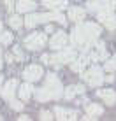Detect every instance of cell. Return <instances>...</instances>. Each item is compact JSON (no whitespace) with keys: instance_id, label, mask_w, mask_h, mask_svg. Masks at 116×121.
Instances as JSON below:
<instances>
[{"instance_id":"cell-11","label":"cell","mask_w":116,"mask_h":121,"mask_svg":"<svg viewBox=\"0 0 116 121\" xmlns=\"http://www.w3.org/2000/svg\"><path fill=\"white\" fill-rule=\"evenodd\" d=\"M55 116H56V119H62V121H65V119H76L77 118V112L76 111L62 109V107H56V109H55Z\"/></svg>"},{"instance_id":"cell-34","label":"cell","mask_w":116,"mask_h":121,"mask_svg":"<svg viewBox=\"0 0 116 121\" xmlns=\"http://www.w3.org/2000/svg\"><path fill=\"white\" fill-rule=\"evenodd\" d=\"M0 32H2V21H0Z\"/></svg>"},{"instance_id":"cell-18","label":"cell","mask_w":116,"mask_h":121,"mask_svg":"<svg viewBox=\"0 0 116 121\" xmlns=\"http://www.w3.org/2000/svg\"><path fill=\"white\" fill-rule=\"evenodd\" d=\"M76 93H85V88H83V86H69L67 90L63 91V97L67 98V100H70V98H74V95Z\"/></svg>"},{"instance_id":"cell-2","label":"cell","mask_w":116,"mask_h":121,"mask_svg":"<svg viewBox=\"0 0 116 121\" xmlns=\"http://www.w3.org/2000/svg\"><path fill=\"white\" fill-rule=\"evenodd\" d=\"M44 88L49 91L51 98H60L62 95H63V86H62L60 79H58L55 74H48L46 76V84H44Z\"/></svg>"},{"instance_id":"cell-21","label":"cell","mask_w":116,"mask_h":121,"mask_svg":"<svg viewBox=\"0 0 116 121\" xmlns=\"http://www.w3.org/2000/svg\"><path fill=\"white\" fill-rule=\"evenodd\" d=\"M9 25H11L12 28H16V30H18V28H21L23 21H21V18H19V16H11V19H9Z\"/></svg>"},{"instance_id":"cell-29","label":"cell","mask_w":116,"mask_h":121,"mask_svg":"<svg viewBox=\"0 0 116 121\" xmlns=\"http://www.w3.org/2000/svg\"><path fill=\"white\" fill-rule=\"evenodd\" d=\"M5 2V5H7V9L12 11V7H14V0H4Z\"/></svg>"},{"instance_id":"cell-5","label":"cell","mask_w":116,"mask_h":121,"mask_svg":"<svg viewBox=\"0 0 116 121\" xmlns=\"http://www.w3.org/2000/svg\"><path fill=\"white\" fill-rule=\"evenodd\" d=\"M97 14H98V21L104 23L109 30H114L116 28V16L113 12V7H106V9L98 11Z\"/></svg>"},{"instance_id":"cell-14","label":"cell","mask_w":116,"mask_h":121,"mask_svg":"<svg viewBox=\"0 0 116 121\" xmlns=\"http://www.w3.org/2000/svg\"><path fill=\"white\" fill-rule=\"evenodd\" d=\"M69 19L70 21H81V19H85V9H81V7H70Z\"/></svg>"},{"instance_id":"cell-36","label":"cell","mask_w":116,"mask_h":121,"mask_svg":"<svg viewBox=\"0 0 116 121\" xmlns=\"http://www.w3.org/2000/svg\"><path fill=\"white\" fill-rule=\"evenodd\" d=\"M0 119H2V116H0Z\"/></svg>"},{"instance_id":"cell-7","label":"cell","mask_w":116,"mask_h":121,"mask_svg":"<svg viewBox=\"0 0 116 121\" xmlns=\"http://www.w3.org/2000/svg\"><path fill=\"white\" fill-rule=\"evenodd\" d=\"M23 77L27 79V81H30V82L39 81V79L42 77V67H39V65H30V67H27V69H25V72H23Z\"/></svg>"},{"instance_id":"cell-19","label":"cell","mask_w":116,"mask_h":121,"mask_svg":"<svg viewBox=\"0 0 116 121\" xmlns=\"http://www.w3.org/2000/svg\"><path fill=\"white\" fill-rule=\"evenodd\" d=\"M39 23H40V14H28L25 18V26L27 28H34Z\"/></svg>"},{"instance_id":"cell-15","label":"cell","mask_w":116,"mask_h":121,"mask_svg":"<svg viewBox=\"0 0 116 121\" xmlns=\"http://www.w3.org/2000/svg\"><path fill=\"white\" fill-rule=\"evenodd\" d=\"M16 9H18L19 12L34 11V9H35V2H34V0H18V4H16Z\"/></svg>"},{"instance_id":"cell-16","label":"cell","mask_w":116,"mask_h":121,"mask_svg":"<svg viewBox=\"0 0 116 121\" xmlns=\"http://www.w3.org/2000/svg\"><path fill=\"white\" fill-rule=\"evenodd\" d=\"M90 61V56H86V55H83L79 60H74V61H70V67H72V70L74 72H81L83 69H85V65Z\"/></svg>"},{"instance_id":"cell-4","label":"cell","mask_w":116,"mask_h":121,"mask_svg":"<svg viewBox=\"0 0 116 121\" xmlns=\"http://www.w3.org/2000/svg\"><path fill=\"white\" fill-rule=\"evenodd\" d=\"M83 77H85V81L88 82L90 86H100L102 81H104V77H102V69H98V67H92L90 70L83 72Z\"/></svg>"},{"instance_id":"cell-27","label":"cell","mask_w":116,"mask_h":121,"mask_svg":"<svg viewBox=\"0 0 116 121\" xmlns=\"http://www.w3.org/2000/svg\"><path fill=\"white\" fill-rule=\"evenodd\" d=\"M40 119H44V121H49V119H53V118H51V112H48V111L40 112Z\"/></svg>"},{"instance_id":"cell-33","label":"cell","mask_w":116,"mask_h":121,"mask_svg":"<svg viewBox=\"0 0 116 121\" xmlns=\"http://www.w3.org/2000/svg\"><path fill=\"white\" fill-rule=\"evenodd\" d=\"M0 69H2V53H0Z\"/></svg>"},{"instance_id":"cell-13","label":"cell","mask_w":116,"mask_h":121,"mask_svg":"<svg viewBox=\"0 0 116 121\" xmlns=\"http://www.w3.org/2000/svg\"><path fill=\"white\" fill-rule=\"evenodd\" d=\"M106 7H111L107 0H92V2H88V9L92 12H98V11L106 9Z\"/></svg>"},{"instance_id":"cell-10","label":"cell","mask_w":116,"mask_h":121,"mask_svg":"<svg viewBox=\"0 0 116 121\" xmlns=\"http://www.w3.org/2000/svg\"><path fill=\"white\" fill-rule=\"evenodd\" d=\"M102 112H104V109H102L98 104H88V105H86V118L85 119H95V118H98Z\"/></svg>"},{"instance_id":"cell-22","label":"cell","mask_w":116,"mask_h":121,"mask_svg":"<svg viewBox=\"0 0 116 121\" xmlns=\"http://www.w3.org/2000/svg\"><path fill=\"white\" fill-rule=\"evenodd\" d=\"M0 42H2V44H11L12 42V33H9V32H4L2 33V35H0Z\"/></svg>"},{"instance_id":"cell-28","label":"cell","mask_w":116,"mask_h":121,"mask_svg":"<svg viewBox=\"0 0 116 121\" xmlns=\"http://www.w3.org/2000/svg\"><path fill=\"white\" fill-rule=\"evenodd\" d=\"M14 55H16V58H18V60H23V53L19 51V48H14Z\"/></svg>"},{"instance_id":"cell-23","label":"cell","mask_w":116,"mask_h":121,"mask_svg":"<svg viewBox=\"0 0 116 121\" xmlns=\"http://www.w3.org/2000/svg\"><path fill=\"white\" fill-rule=\"evenodd\" d=\"M114 69H116V56L106 61V70H109V72H113Z\"/></svg>"},{"instance_id":"cell-32","label":"cell","mask_w":116,"mask_h":121,"mask_svg":"<svg viewBox=\"0 0 116 121\" xmlns=\"http://www.w3.org/2000/svg\"><path fill=\"white\" fill-rule=\"evenodd\" d=\"M27 119H30L28 116H19V121H27Z\"/></svg>"},{"instance_id":"cell-1","label":"cell","mask_w":116,"mask_h":121,"mask_svg":"<svg viewBox=\"0 0 116 121\" xmlns=\"http://www.w3.org/2000/svg\"><path fill=\"white\" fill-rule=\"evenodd\" d=\"M100 35V28L95 23H85L74 28L72 35H70V42L76 48H86L88 49L92 44H95V40Z\"/></svg>"},{"instance_id":"cell-20","label":"cell","mask_w":116,"mask_h":121,"mask_svg":"<svg viewBox=\"0 0 116 121\" xmlns=\"http://www.w3.org/2000/svg\"><path fill=\"white\" fill-rule=\"evenodd\" d=\"M35 98L39 102H46V100L51 98V95H49V91L46 88H39V90H35Z\"/></svg>"},{"instance_id":"cell-24","label":"cell","mask_w":116,"mask_h":121,"mask_svg":"<svg viewBox=\"0 0 116 121\" xmlns=\"http://www.w3.org/2000/svg\"><path fill=\"white\" fill-rule=\"evenodd\" d=\"M11 107H12V109H16V111H21V109H23V104L12 98V100H11Z\"/></svg>"},{"instance_id":"cell-9","label":"cell","mask_w":116,"mask_h":121,"mask_svg":"<svg viewBox=\"0 0 116 121\" xmlns=\"http://www.w3.org/2000/svg\"><path fill=\"white\" fill-rule=\"evenodd\" d=\"M16 88H18V81H16V79H11V81H7L5 86H4V90H2L4 98L11 102V100L14 98V91H16Z\"/></svg>"},{"instance_id":"cell-25","label":"cell","mask_w":116,"mask_h":121,"mask_svg":"<svg viewBox=\"0 0 116 121\" xmlns=\"http://www.w3.org/2000/svg\"><path fill=\"white\" fill-rule=\"evenodd\" d=\"M42 4H44L46 7H49V9H53V7H56L58 0H42Z\"/></svg>"},{"instance_id":"cell-35","label":"cell","mask_w":116,"mask_h":121,"mask_svg":"<svg viewBox=\"0 0 116 121\" xmlns=\"http://www.w3.org/2000/svg\"><path fill=\"white\" fill-rule=\"evenodd\" d=\"M0 84H2V76H0Z\"/></svg>"},{"instance_id":"cell-17","label":"cell","mask_w":116,"mask_h":121,"mask_svg":"<svg viewBox=\"0 0 116 121\" xmlns=\"http://www.w3.org/2000/svg\"><path fill=\"white\" fill-rule=\"evenodd\" d=\"M32 93H34V88H32L30 81L19 86V97H21V100H28V98L32 97Z\"/></svg>"},{"instance_id":"cell-6","label":"cell","mask_w":116,"mask_h":121,"mask_svg":"<svg viewBox=\"0 0 116 121\" xmlns=\"http://www.w3.org/2000/svg\"><path fill=\"white\" fill-rule=\"evenodd\" d=\"M48 42V39H46V33H30V35L25 39V46H27L28 49H39V48H42L44 44Z\"/></svg>"},{"instance_id":"cell-30","label":"cell","mask_w":116,"mask_h":121,"mask_svg":"<svg viewBox=\"0 0 116 121\" xmlns=\"http://www.w3.org/2000/svg\"><path fill=\"white\" fill-rule=\"evenodd\" d=\"M49 60H51L49 55H42V61H44V63H49Z\"/></svg>"},{"instance_id":"cell-8","label":"cell","mask_w":116,"mask_h":121,"mask_svg":"<svg viewBox=\"0 0 116 121\" xmlns=\"http://www.w3.org/2000/svg\"><path fill=\"white\" fill-rule=\"evenodd\" d=\"M69 42V37H67V33L65 32H56L55 35H53V39L49 40V44H51V48L53 49H60V48H63L65 44Z\"/></svg>"},{"instance_id":"cell-3","label":"cell","mask_w":116,"mask_h":121,"mask_svg":"<svg viewBox=\"0 0 116 121\" xmlns=\"http://www.w3.org/2000/svg\"><path fill=\"white\" fill-rule=\"evenodd\" d=\"M51 60H53L51 63H56V61H58L60 65H62V63H70V61L76 60V51H74V49H70V48H65V46H63V48L58 49V53L51 58Z\"/></svg>"},{"instance_id":"cell-12","label":"cell","mask_w":116,"mask_h":121,"mask_svg":"<svg viewBox=\"0 0 116 121\" xmlns=\"http://www.w3.org/2000/svg\"><path fill=\"white\" fill-rule=\"evenodd\" d=\"M97 95L104 100V104H107V105H113V104L116 102V93L113 90H98Z\"/></svg>"},{"instance_id":"cell-31","label":"cell","mask_w":116,"mask_h":121,"mask_svg":"<svg viewBox=\"0 0 116 121\" xmlns=\"http://www.w3.org/2000/svg\"><path fill=\"white\" fill-rule=\"evenodd\" d=\"M107 2H109L111 7H116V0H107Z\"/></svg>"},{"instance_id":"cell-26","label":"cell","mask_w":116,"mask_h":121,"mask_svg":"<svg viewBox=\"0 0 116 121\" xmlns=\"http://www.w3.org/2000/svg\"><path fill=\"white\" fill-rule=\"evenodd\" d=\"M56 21L60 25H67V19H65V16L62 14V12H56Z\"/></svg>"}]
</instances>
